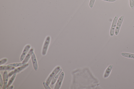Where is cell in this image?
<instances>
[{
	"label": "cell",
	"mask_w": 134,
	"mask_h": 89,
	"mask_svg": "<svg viewBox=\"0 0 134 89\" xmlns=\"http://www.w3.org/2000/svg\"><path fill=\"white\" fill-rule=\"evenodd\" d=\"M9 77L8 72L5 71L3 74V80L4 84L2 87L3 89H6L7 88Z\"/></svg>",
	"instance_id": "obj_9"
},
{
	"label": "cell",
	"mask_w": 134,
	"mask_h": 89,
	"mask_svg": "<svg viewBox=\"0 0 134 89\" xmlns=\"http://www.w3.org/2000/svg\"><path fill=\"white\" fill-rule=\"evenodd\" d=\"M124 16H121L119 19L117 24L116 26L115 29V35H117L119 34V30L123 23Z\"/></svg>",
	"instance_id": "obj_4"
},
{
	"label": "cell",
	"mask_w": 134,
	"mask_h": 89,
	"mask_svg": "<svg viewBox=\"0 0 134 89\" xmlns=\"http://www.w3.org/2000/svg\"><path fill=\"white\" fill-rule=\"evenodd\" d=\"M129 4L130 8L133 9L134 7V0H129Z\"/></svg>",
	"instance_id": "obj_21"
},
{
	"label": "cell",
	"mask_w": 134,
	"mask_h": 89,
	"mask_svg": "<svg viewBox=\"0 0 134 89\" xmlns=\"http://www.w3.org/2000/svg\"><path fill=\"white\" fill-rule=\"evenodd\" d=\"M29 65L28 63H27L26 64L23 66H22L19 67L15 69L14 70L10 72L8 74L9 77H11L12 76L15 74L20 72L23 70L24 69L28 67Z\"/></svg>",
	"instance_id": "obj_3"
},
{
	"label": "cell",
	"mask_w": 134,
	"mask_h": 89,
	"mask_svg": "<svg viewBox=\"0 0 134 89\" xmlns=\"http://www.w3.org/2000/svg\"><path fill=\"white\" fill-rule=\"evenodd\" d=\"M1 74L0 75V87L1 88L3 87L4 85V82Z\"/></svg>",
	"instance_id": "obj_19"
},
{
	"label": "cell",
	"mask_w": 134,
	"mask_h": 89,
	"mask_svg": "<svg viewBox=\"0 0 134 89\" xmlns=\"http://www.w3.org/2000/svg\"><path fill=\"white\" fill-rule=\"evenodd\" d=\"M95 0H90L89 4V6L91 8H92L94 5Z\"/></svg>",
	"instance_id": "obj_20"
},
{
	"label": "cell",
	"mask_w": 134,
	"mask_h": 89,
	"mask_svg": "<svg viewBox=\"0 0 134 89\" xmlns=\"http://www.w3.org/2000/svg\"><path fill=\"white\" fill-rule=\"evenodd\" d=\"M60 68V67H57L50 74L46 81V82L49 85L50 84L51 82L52 81V80L57 72L58 71Z\"/></svg>",
	"instance_id": "obj_5"
},
{
	"label": "cell",
	"mask_w": 134,
	"mask_h": 89,
	"mask_svg": "<svg viewBox=\"0 0 134 89\" xmlns=\"http://www.w3.org/2000/svg\"><path fill=\"white\" fill-rule=\"evenodd\" d=\"M17 74H15L13 75L12 77L9 80L8 83L7 88L9 87L12 84L14 81L16 76Z\"/></svg>",
	"instance_id": "obj_15"
},
{
	"label": "cell",
	"mask_w": 134,
	"mask_h": 89,
	"mask_svg": "<svg viewBox=\"0 0 134 89\" xmlns=\"http://www.w3.org/2000/svg\"><path fill=\"white\" fill-rule=\"evenodd\" d=\"M121 55L126 58L134 59V54H133L122 53H121Z\"/></svg>",
	"instance_id": "obj_14"
},
{
	"label": "cell",
	"mask_w": 134,
	"mask_h": 89,
	"mask_svg": "<svg viewBox=\"0 0 134 89\" xmlns=\"http://www.w3.org/2000/svg\"><path fill=\"white\" fill-rule=\"evenodd\" d=\"M31 58L34 68L35 71H37L38 68L37 63L35 55L33 51L31 53Z\"/></svg>",
	"instance_id": "obj_8"
},
{
	"label": "cell",
	"mask_w": 134,
	"mask_h": 89,
	"mask_svg": "<svg viewBox=\"0 0 134 89\" xmlns=\"http://www.w3.org/2000/svg\"><path fill=\"white\" fill-rule=\"evenodd\" d=\"M31 46L29 44H28L25 47L20 57V59L21 61H23L24 60Z\"/></svg>",
	"instance_id": "obj_7"
},
{
	"label": "cell",
	"mask_w": 134,
	"mask_h": 89,
	"mask_svg": "<svg viewBox=\"0 0 134 89\" xmlns=\"http://www.w3.org/2000/svg\"><path fill=\"white\" fill-rule=\"evenodd\" d=\"M113 67V65H110L107 68L104 75V77L105 78H107L109 77L111 72L112 69Z\"/></svg>",
	"instance_id": "obj_12"
},
{
	"label": "cell",
	"mask_w": 134,
	"mask_h": 89,
	"mask_svg": "<svg viewBox=\"0 0 134 89\" xmlns=\"http://www.w3.org/2000/svg\"><path fill=\"white\" fill-rule=\"evenodd\" d=\"M51 41V37L48 36L47 37L44 43L42 51V54L43 56L45 55L47 53Z\"/></svg>",
	"instance_id": "obj_1"
},
{
	"label": "cell",
	"mask_w": 134,
	"mask_h": 89,
	"mask_svg": "<svg viewBox=\"0 0 134 89\" xmlns=\"http://www.w3.org/2000/svg\"><path fill=\"white\" fill-rule=\"evenodd\" d=\"M14 87V86L13 85H12L11 86H10L9 87H8L7 89H12Z\"/></svg>",
	"instance_id": "obj_23"
},
{
	"label": "cell",
	"mask_w": 134,
	"mask_h": 89,
	"mask_svg": "<svg viewBox=\"0 0 134 89\" xmlns=\"http://www.w3.org/2000/svg\"><path fill=\"white\" fill-rule=\"evenodd\" d=\"M43 84L44 88L46 89H51V88L49 86V85L45 81H43Z\"/></svg>",
	"instance_id": "obj_17"
},
{
	"label": "cell",
	"mask_w": 134,
	"mask_h": 89,
	"mask_svg": "<svg viewBox=\"0 0 134 89\" xmlns=\"http://www.w3.org/2000/svg\"><path fill=\"white\" fill-rule=\"evenodd\" d=\"M62 71V69L60 68L58 71L57 72L52 80V81H51V84L52 85H53L55 84L57 80L59 78Z\"/></svg>",
	"instance_id": "obj_10"
},
{
	"label": "cell",
	"mask_w": 134,
	"mask_h": 89,
	"mask_svg": "<svg viewBox=\"0 0 134 89\" xmlns=\"http://www.w3.org/2000/svg\"><path fill=\"white\" fill-rule=\"evenodd\" d=\"M8 60L7 58H4L1 60L0 61V65H3L7 62Z\"/></svg>",
	"instance_id": "obj_18"
},
{
	"label": "cell",
	"mask_w": 134,
	"mask_h": 89,
	"mask_svg": "<svg viewBox=\"0 0 134 89\" xmlns=\"http://www.w3.org/2000/svg\"><path fill=\"white\" fill-rule=\"evenodd\" d=\"M118 18V16H116L114 17L113 21L110 32V35L111 37L113 36L114 35Z\"/></svg>",
	"instance_id": "obj_2"
},
{
	"label": "cell",
	"mask_w": 134,
	"mask_h": 89,
	"mask_svg": "<svg viewBox=\"0 0 134 89\" xmlns=\"http://www.w3.org/2000/svg\"><path fill=\"white\" fill-rule=\"evenodd\" d=\"M33 51V49H31L30 50L29 52H28L27 54L25 57L24 60L22 61V63L24 64L25 65L27 64V63L29 61L31 56V54L32 52Z\"/></svg>",
	"instance_id": "obj_11"
},
{
	"label": "cell",
	"mask_w": 134,
	"mask_h": 89,
	"mask_svg": "<svg viewBox=\"0 0 134 89\" xmlns=\"http://www.w3.org/2000/svg\"><path fill=\"white\" fill-rule=\"evenodd\" d=\"M1 71H11L13 70L15 68V67L7 66H0Z\"/></svg>",
	"instance_id": "obj_13"
},
{
	"label": "cell",
	"mask_w": 134,
	"mask_h": 89,
	"mask_svg": "<svg viewBox=\"0 0 134 89\" xmlns=\"http://www.w3.org/2000/svg\"><path fill=\"white\" fill-rule=\"evenodd\" d=\"M24 65H25L22 62L11 63V64H9L8 65L11 67H17L22 66Z\"/></svg>",
	"instance_id": "obj_16"
},
{
	"label": "cell",
	"mask_w": 134,
	"mask_h": 89,
	"mask_svg": "<svg viewBox=\"0 0 134 89\" xmlns=\"http://www.w3.org/2000/svg\"><path fill=\"white\" fill-rule=\"evenodd\" d=\"M64 76V73L63 72L61 73L59 78L57 80L55 87V89H59L61 86L62 81Z\"/></svg>",
	"instance_id": "obj_6"
},
{
	"label": "cell",
	"mask_w": 134,
	"mask_h": 89,
	"mask_svg": "<svg viewBox=\"0 0 134 89\" xmlns=\"http://www.w3.org/2000/svg\"><path fill=\"white\" fill-rule=\"evenodd\" d=\"M106 2H114L116 1V0H102Z\"/></svg>",
	"instance_id": "obj_22"
}]
</instances>
